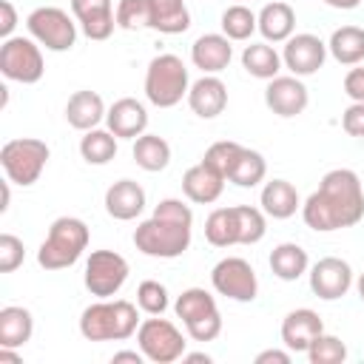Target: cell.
Returning <instances> with one entry per match:
<instances>
[{
    "label": "cell",
    "instance_id": "cell-1",
    "mask_svg": "<svg viewBox=\"0 0 364 364\" xmlns=\"http://www.w3.org/2000/svg\"><path fill=\"white\" fill-rule=\"evenodd\" d=\"M301 219L318 233L358 225L364 219V188L358 173L350 168L327 171L318 188L301 202Z\"/></svg>",
    "mask_w": 364,
    "mask_h": 364
},
{
    "label": "cell",
    "instance_id": "cell-2",
    "mask_svg": "<svg viewBox=\"0 0 364 364\" xmlns=\"http://www.w3.org/2000/svg\"><path fill=\"white\" fill-rule=\"evenodd\" d=\"M193 210L182 199H159L154 213L142 219L134 230V245L139 253L154 259H176L191 247Z\"/></svg>",
    "mask_w": 364,
    "mask_h": 364
},
{
    "label": "cell",
    "instance_id": "cell-3",
    "mask_svg": "<svg viewBox=\"0 0 364 364\" xmlns=\"http://www.w3.org/2000/svg\"><path fill=\"white\" fill-rule=\"evenodd\" d=\"M139 304L128 299H100L80 316V333L88 341H125L139 330Z\"/></svg>",
    "mask_w": 364,
    "mask_h": 364
},
{
    "label": "cell",
    "instance_id": "cell-4",
    "mask_svg": "<svg viewBox=\"0 0 364 364\" xmlns=\"http://www.w3.org/2000/svg\"><path fill=\"white\" fill-rule=\"evenodd\" d=\"M91 242L88 225L77 216H60L51 222L48 236L43 239L40 250H37V264L46 270H63L71 267L74 262H80V256L85 253Z\"/></svg>",
    "mask_w": 364,
    "mask_h": 364
},
{
    "label": "cell",
    "instance_id": "cell-5",
    "mask_svg": "<svg viewBox=\"0 0 364 364\" xmlns=\"http://www.w3.org/2000/svg\"><path fill=\"white\" fill-rule=\"evenodd\" d=\"M188 65L176 54H156L145 68V97L156 108H173L188 100Z\"/></svg>",
    "mask_w": 364,
    "mask_h": 364
},
{
    "label": "cell",
    "instance_id": "cell-6",
    "mask_svg": "<svg viewBox=\"0 0 364 364\" xmlns=\"http://www.w3.org/2000/svg\"><path fill=\"white\" fill-rule=\"evenodd\" d=\"M48 156H51V151H48V145L43 139H37V136H17V139L3 142V148H0V168H3V173H6V179L11 185L28 188L46 171Z\"/></svg>",
    "mask_w": 364,
    "mask_h": 364
},
{
    "label": "cell",
    "instance_id": "cell-7",
    "mask_svg": "<svg viewBox=\"0 0 364 364\" xmlns=\"http://www.w3.org/2000/svg\"><path fill=\"white\" fill-rule=\"evenodd\" d=\"M176 318H182L188 336L193 341H213L222 333V313L216 307V299L205 287H188L173 301Z\"/></svg>",
    "mask_w": 364,
    "mask_h": 364
},
{
    "label": "cell",
    "instance_id": "cell-8",
    "mask_svg": "<svg viewBox=\"0 0 364 364\" xmlns=\"http://www.w3.org/2000/svg\"><path fill=\"white\" fill-rule=\"evenodd\" d=\"M136 344H139L145 361H154V364H173L188 350V341H185L182 330L173 321L156 318V316L139 321Z\"/></svg>",
    "mask_w": 364,
    "mask_h": 364
},
{
    "label": "cell",
    "instance_id": "cell-9",
    "mask_svg": "<svg viewBox=\"0 0 364 364\" xmlns=\"http://www.w3.org/2000/svg\"><path fill=\"white\" fill-rule=\"evenodd\" d=\"M26 28L48 51H71L77 43V20L60 6H37L26 17Z\"/></svg>",
    "mask_w": 364,
    "mask_h": 364
},
{
    "label": "cell",
    "instance_id": "cell-10",
    "mask_svg": "<svg viewBox=\"0 0 364 364\" xmlns=\"http://www.w3.org/2000/svg\"><path fill=\"white\" fill-rule=\"evenodd\" d=\"M0 74L11 82L34 85L46 74L43 51L34 37H9L0 46Z\"/></svg>",
    "mask_w": 364,
    "mask_h": 364
},
{
    "label": "cell",
    "instance_id": "cell-11",
    "mask_svg": "<svg viewBox=\"0 0 364 364\" xmlns=\"http://www.w3.org/2000/svg\"><path fill=\"white\" fill-rule=\"evenodd\" d=\"M128 273H131V267H128L125 256H119L117 250H91V256L85 262L82 282L91 296L111 299L122 290V284L128 282Z\"/></svg>",
    "mask_w": 364,
    "mask_h": 364
},
{
    "label": "cell",
    "instance_id": "cell-12",
    "mask_svg": "<svg viewBox=\"0 0 364 364\" xmlns=\"http://www.w3.org/2000/svg\"><path fill=\"white\" fill-rule=\"evenodd\" d=\"M210 284L219 296L230 301H253L259 293V279L256 270L247 259L242 256H225L213 264L210 270Z\"/></svg>",
    "mask_w": 364,
    "mask_h": 364
},
{
    "label": "cell",
    "instance_id": "cell-13",
    "mask_svg": "<svg viewBox=\"0 0 364 364\" xmlns=\"http://www.w3.org/2000/svg\"><path fill=\"white\" fill-rule=\"evenodd\" d=\"M327 60V43L310 31H301V34H293L290 40H284V48H282V63L290 74L296 77H310L316 74Z\"/></svg>",
    "mask_w": 364,
    "mask_h": 364
},
{
    "label": "cell",
    "instance_id": "cell-14",
    "mask_svg": "<svg viewBox=\"0 0 364 364\" xmlns=\"http://www.w3.org/2000/svg\"><path fill=\"white\" fill-rule=\"evenodd\" d=\"M310 290L324 299V301H336L341 296H347V290L353 287L355 276H353V267L350 262L338 259V256H324L318 259L313 267H310Z\"/></svg>",
    "mask_w": 364,
    "mask_h": 364
},
{
    "label": "cell",
    "instance_id": "cell-15",
    "mask_svg": "<svg viewBox=\"0 0 364 364\" xmlns=\"http://www.w3.org/2000/svg\"><path fill=\"white\" fill-rule=\"evenodd\" d=\"M310 102V91L296 74H279L267 80L264 105L279 117H299Z\"/></svg>",
    "mask_w": 364,
    "mask_h": 364
},
{
    "label": "cell",
    "instance_id": "cell-16",
    "mask_svg": "<svg viewBox=\"0 0 364 364\" xmlns=\"http://www.w3.org/2000/svg\"><path fill=\"white\" fill-rule=\"evenodd\" d=\"M71 14L88 40H108L117 28V9L111 0H71Z\"/></svg>",
    "mask_w": 364,
    "mask_h": 364
},
{
    "label": "cell",
    "instance_id": "cell-17",
    "mask_svg": "<svg viewBox=\"0 0 364 364\" xmlns=\"http://www.w3.org/2000/svg\"><path fill=\"white\" fill-rule=\"evenodd\" d=\"M324 333V321L310 307H296L282 321V344L290 353H307V347Z\"/></svg>",
    "mask_w": 364,
    "mask_h": 364
},
{
    "label": "cell",
    "instance_id": "cell-18",
    "mask_svg": "<svg viewBox=\"0 0 364 364\" xmlns=\"http://www.w3.org/2000/svg\"><path fill=\"white\" fill-rule=\"evenodd\" d=\"M105 128L117 139H136L148 128V108L134 97H119L105 114Z\"/></svg>",
    "mask_w": 364,
    "mask_h": 364
},
{
    "label": "cell",
    "instance_id": "cell-19",
    "mask_svg": "<svg viewBox=\"0 0 364 364\" xmlns=\"http://www.w3.org/2000/svg\"><path fill=\"white\" fill-rule=\"evenodd\" d=\"M188 105L196 117L213 119L228 108V85L216 74H202L188 88Z\"/></svg>",
    "mask_w": 364,
    "mask_h": 364
},
{
    "label": "cell",
    "instance_id": "cell-20",
    "mask_svg": "<svg viewBox=\"0 0 364 364\" xmlns=\"http://www.w3.org/2000/svg\"><path fill=\"white\" fill-rule=\"evenodd\" d=\"M145 188L134 179H117L105 191V213L117 222H131L145 210Z\"/></svg>",
    "mask_w": 364,
    "mask_h": 364
},
{
    "label": "cell",
    "instance_id": "cell-21",
    "mask_svg": "<svg viewBox=\"0 0 364 364\" xmlns=\"http://www.w3.org/2000/svg\"><path fill=\"white\" fill-rule=\"evenodd\" d=\"M225 191V176L219 171H213L205 159L191 165L185 173H182V193L193 202V205H210L222 196Z\"/></svg>",
    "mask_w": 364,
    "mask_h": 364
},
{
    "label": "cell",
    "instance_id": "cell-22",
    "mask_svg": "<svg viewBox=\"0 0 364 364\" xmlns=\"http://www.w3.org/2000/svg\"><path fill=\"white\" fill-rule=\"evenodd\" d=\"M230 43L233 40H228L225 34H202L191 46V63L202 74H219L233 60V46Z\"/></svg>",
    "mask_w": 364,
    "mask_h": 364
},
{
    "label": "cell",
    "instance_id": "cell-23",
    "mask_svg": "<svg viewBox=\"0 0 364 364\" xmlns=\"http://www.w3.org/2000/svg\"><path fill=\"white\" fill-rule=\"evenodd\" d=\"M105 114H108V108H105L102 97H100L97 91H88V88L74 91V94L68 97V102H65V119H68V125L77 128V131L100 128V122L105 119Z\"/></svg>",
    "mask_w": 364,
    "mask_h": 364
},
{
    "label": "cell",
    "instance_id": "cell-24",
    "mask_svg": "<svg viewBox=\"0 0 364 364\" xmlns=\"http://www.w3.org/2000/svg\"><path fill=\"white\" fill-rule=\"evenodd\" d=\"M259 205L270 219H290L301 208V199H299V191L287 179H270L262 188Z\"/></svg>",
    "mask_w": 364,
    "mask_h": 364
},
{
    "label": "cell",
    "instance_id": "cell-25",
    "mask_svg": "<svg viewBox=\"0 0 364 364\" xmlns=\"http://www.w3.org/2000/svg\"><path fill=\"white\" fill-rule=\"evenodd\" d=\"M256 17H259V34L267 43H284L296 31V11L282 0L267 3Z\"/></svg>",
    "mask_w": 364,
    "mask_h": 364
},
{
    "label": "cell",
    "instance_id": "cell-26",
    "mask_svg": "<svg viewBox=\"0 0 364 364\" xmlns=\"http://www.w3.org/2000/svg\"><path fill=\"white\" fill-rule=\"evenodd\" d=\"M205 239L213 247H233L242 245V228H239V208H216L205 219Z\"/></svg>",
    "mask_w": 364,
    "mask_h": 364
},
{
    "label": "cell",
    "instance_id": "cell-27",
    "mask_svg": "<svg viewBox=\"0 0 364 364\" xmlns=\"http://www.w3.org/2000/svg\"><path fill=\"white\" fill-rule=\"evenodd\" d=\"M267 264H270V270H273L276 279H282V282H296V279H301V276L310 270V256H307V250H304L301 245H296V242H282V245H276V247L270 250Z\"/></svg>",
    "mask_w": 364,
    "mask_h": 364
},
{
    "label": "cell",
    "instance_id": "cell-28",
    "mask_svg": "<svg viewBox=\"0 0 364 364\" xmlns=\"http://www.w3.org/2000/svg\"><path fill=\"white\" fill-rule=\"evenodd\" d=\"M34 333V316L31 310L20 307V304H6L0 310V347H23L26 341H31Z\"/></svg>",
    "mask_w": 364,
    "mask_h": 364
},
{
    "label": "cell",
    "instance_id": "cell-29",
    "mask_svg": "<svg viewBox=\"0 0 364 364\" xmlns=\"http://www.w3.org/2000/svg\"><path fill=\"white\" fill-rule=\"evenodd\" d=\"M148 6H151L148 28L159 34H182L191 28V11L185 0H148Z\"/></svg>",
    "mask_w": 364,
    "mask_h": 364
},
{
    "label": "cell",
    "instance_id": "cell-30",
    "mask_svg": "<svg viewBox=\"0 0 364 364\" xmlns=\"http://www.w3.org/2000/svg\"><path fill=\"white\" fill-rule=\"evenodd\" d=\"M327 51L341 65H358L364 63V28L361 26H341L330 34Z\"/></svg>",
    "mask_w": 364,
    "mask_h": 364
},
{
    "label": "cell",
    "instance_id": "cell-31",
    "mask_svg": "<svg viewBox=\"0 0 364 364\" xmlns=\"http://www.w3.org/2000/svg\"><path fill=\"white\" fill-rule=\"evenodd\" d=\"M282 65H284L282 63V54L267 40L264 43H250L242 51V68L250 77H256V80H273V77H279Z\"/></svg>",
    "mask_w": 364,
    "mask_h": 364
},
{
    "label": "cell",
    "instance_id": "cell-32",
    "mask_svg": "<svg viewBox=\"0 0 364 364\" xmlns=\"http://www.w3.org/2000/svg\"><path fill=\"white\" fill-rule=\"evenodd\" d=\"M131 154H134V162L142 171H148V173H159L171 162V145L159 134H142V136H136Z\"/></svg>",
    "mask_w": 364,
    "mask_h": 364
},
{
    "label": "cell",
    "instance_id": "cell-33",
    "mask_svg": "<svg viewBox=\"0 0 364 364\" xmlns=\"http://www.w3.org/2000/svg\"><path fill=\"white\" fill-rule=\"evenodd\" d=\"M80 156H82L88 165H108V162L117 156V136H114L108 128L82 131Z\"/></svg>",
    "mask_w": 364,
    "mask_h": 364
},
{
    "label": "cell",
    "instance_id": "cell-34",
    "mask_svg": "<svg viewBox=\"0 0 364 364\" xmlns=\"http://www.w3.org/2000/svg\"><path fill=\"white\" fill-rule=\"evenodd\" d=\"M222 34L228 40H250L253 31H259V17L245 6V3H233L222 11Z\"/></svg>",
    "mask_w": 364,
    "mask_h": 364
},
{
    "label": "cell",
    "instance_id": "cell-35",
    "mask_svg": "<svg viewBox=\"0 0 364 364\" xmlns=\"http://www.w3.org/2000/svg\"><path fill=\"white\" fill-rule=\"evenodd\" d=\"M264 176H267V162H264V156H262L259 151H253V148H245L242 156L236 159V165H233L228 182H233V185H239V188H256L259 182H264Z\"/></svg>",
    "mask_w": 364,
    "mask_h": 364
},
{
    "label": "cell",
    "instance_id": "cell-36",
    "mask_svg": "<svg viewBox=\"0 0 364 364\" xmlns=\"http://www.w3.org/2000/svg\"><path fill=\"white\" fill-rule=\"evenodd\" d=\"M242 151H245V145H239V142H233V139H219V142H213V145L205 151L202 159H205L213 171H219L225 179H230V171H233L236 159L242 156Z\"/></svg>",
    "mask_w": 364,
    "mask_h": 364
},
{
    "label": "cell",
    "instance_id": "cell-37",
    "mask_svg": "<svg viewBox=\"0 0 364 364\" xmlns=\"http://www.w3.org/2000/svg\"><path fill=\"white\" fill-rule=\"evenodd\" d=\"M310 364H341L347 358V344L338 336L321 333L310 347H307Z\"/></svg>",
    "mask_w": 364,
    "mask_h": 364
},
{
    "label": "cell",
    "instance_id": "cell-38",
    "mask_svg": "<svg viewBox=\"0 0 364 364\" xmlns=\"http://www.w3.org/2000/svg\"><path fill=\"white\" fill-rule=\"evenodd\" d=\"M151 23V6L148 0H119L117 3V28L122 31H139Z\"/></svg>",
    "mask_w": 364,
    "mask_h": 364
},
{
    "label": "cell",
    "instance_id": "cell-39",
    "mask_svg": "<svg viewBox=\"0 0 364 364\" xmlns=\"http://www.w3.org/2000/svg\"><path fill=\"white\" fill-rule=\"evenodd\" d=\"M136 304L148 316H162L168 310V287L156 279H145L136 287Z\"/></svg>",
    "mask_w": 364,
    "mask_h": 364
},
{
    "label": "cell",
    "instance_id": "cell-40",
    "mask_svg": "<svg viewBox=\"0 0 364 364\" xmlns=\"http://www.w3.org/2000/svg\"><path fill=\"white\" fill-rule=\"evenodd\" d=\"M26 262V245L14 233L0 236V273H14Z\"/></svg>",
    "mask_w": 364,
    "mask_h": 364
},
{
    "label": "cell",
    "instance_id": "cell-41",
    "mask_svg": "<svg viewBox=\"0 0 364 364\" xmlns=\"http://www.w3.org/2000/svg\"><path fill=\"white\" fill-rule=\"evenodd\" d=\"M341 128L350 136H361L364 139V102H350L341 114Z\"/></svg>",
    "mask_w": 364,
    "mask_h": 364
},
{
    "label": "cell",
    "instance_id": "cell-42",
    "mask_svg": "<svg viewBox=\"0 0 364 364\" xmlns=\"http://www.w3.org/2000/svg\"><path fill=\"white\" fill-rule=\"evenodd\" d=\"M344 94L353 102H364V65L347 71V77H344Z\"/></svg>",
    "mask_w": 364,
    "mask_h": 364
},
{
    "label": "cell",
    "instance_id": "cell-43",
    "mask_svg": "<svg viewBox=\"0 0 364 364\" xmlns=\"http://www.w3.org/2000/svg\"><path fill=\"white\" fill-rule=\"evenodd\" d=\"M14 26H17V11H14L11 0H0V37H3V40L14 37V34H11Z\"/></svg>",
    "mask_w": 364,
    "mask_h": 364
},
{
    "label": "cell",
    "instance_id": "cell-44",
    "mask_svg": "<svg viewBox=\"0 0 364 364\" xmlns=\"http://www.w3.org/2000/svg\"><path fill=\"white\" fill-rule=\"evenodd\" d=\"M256 364H290V350H262L256 355Z\"/></svg>",
    "mask_w": 364,
    "mask_h": 364
},
{
    "label": "cell",
    "instance_id": "cell-45",
    "mask_svg": "<svg viewBox=\"0 0 364 364\" xmlns=\"http://www.w3.org/2000/svg\"><path fill=\"white\" fill-rule=\"evenodd\" d=\"M111 361H114V364H119V361L142 364V361H145V355H142V350H119V353H114V355H111Z\"/></svg>",
    "mask_w": 364,
    "mask_h": 364
},
{
    "label": "cell",
    "instance_id": "cell-46",
    "mask_svg": "<svg viewBox=\"0 0 364 364\" xmlns=\"http://www.w3.org/2000/svg\"><path fill=\"white\" fill-rule=\"evenodd\" d=\"M330 9H341V11H350V9H355L361 0H324Z\"/></svg>",
    "mask_w": 364,
    "mask_h": 364
},
{
    "label": "cell",
    "instance_id": "cell-47",
    "mask_svg": "<svg viewBox=\"0 0 364 364\" xmlns=\"http://www.w3.org/2000/svg\"><path fill=\"white\" fill-rule=\"evenodd\" d=\"M182 358H185V361H191V364H202V361H205V364H210V361H213L208 353H185Z\"/></svg>",
    "mask_w": 364,
    "mask_h": 364
},
{
    "label": "cell",
    "instance_id": "cell-48",
    "mask_svg": "<svg viewBox=\"0 0 364 364\" xmlns=\"http://www.w3.org/2000/svg\"><path fill=\"white\" fill-rule=\"evenodd\" d=\"M9 185H11V182L6 179V182H3V199H0V213H6V210H9V202H11V188H9Z\"/></svg>",
    "mask_w": 364,
    "mask_h": 364
},
{
    "label": "cell",
    "instance_id": "cell-49",
    "mask_svg": "<svg viewBox=\"0 0 364 364\" xmlns=\"http://www.w3.org/2000/svg\"><path fill=\"white\" fill-rule=\"evenodd\" d=\"M355 290H358V296H361V301H364V273L355 279Z\"/></svg>",
    "mask_w": 364,
    "mask_h": 364
},
{
    "label": "cell",
    "instance_id": "cell-50",
    "mask_svg": "<svg viewBox=\"0 0 364 364\" xmlns=\"http://www.w3.org/2000/svg\"><path fill=\"white\" fill-rule=\"evenodd\" d=\"M239 3H245V0H239Z\"/></svg>",
    "mask_w": 364,
    "mask_h": 364
}]
</instances>
